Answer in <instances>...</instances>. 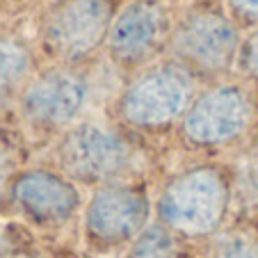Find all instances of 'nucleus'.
Returning a JSON list of instances; mask_svg holds the SVG:
<instances>
[{"instance_id":"obj_1","label":"nucleus","mask_w":258,"mask_h":258,"mask_svg":"<svg viewBox=\"0 0 258 258\" xmlns=\"http://www.w3.org/2000/svg\"><path fill=\"white\" fill-rule=\"evenodd\" d=\"M233 195L229 171L217 165H197L174 176L153 208L158 224L178 238H213L224 229Z\"/></svg>"},{"instance_id":"obj_2","label":"nucleus","mask_w":258,"mask_h":258,"mask_svg":"<svg viewBox=\"0 0 258 258\" xmlns=\"http://www.w3.org/2000/svg\"><path fill=\"white\" fill-rule=\"evenodd\" d=\"M55 160L76 185L103 187L126 183L140 165L135 142L101 119H83L59 135Z\"/></svg>"},{"instance_id":"obj_3","label":"nucleus","mask_w":258,"mask_h":258,"mask_svg":"<svg viewBox=\"0 0 258 258\" xmlns=\"http://www.w3.org/2000/svg\"><path fill=\"white\" fill-rule=\"evenodd\" d=\"M197 78L174 59L142 69L117 98V114L137 131H162L180 123L197 96Z\"/></svg>"},{"instance_id":"obj_4","label":"nucleus","mask_w":258,"mask_h":258,"mask_svg":"<svg viewBox=\"0 0 258 258\" xmlns=\"http://www.w3.org/2000/svg\"><path fill=\"white\" fill-rule=\"evenodd\" d=\"M242 41L238 23L229 12L199 5L174 23L169 53L195 78H215L235 67Z\"/></svg>"},{"instance_id":"obj_5","label":"nucleus","mask_w":258,"mask_h":258,"mask_svg":"<svg viewBox=\"0 0 258 258\" xmlns=\"http://www.w3.org/2000/svg\"><path fill=\"white\" fill-rule=\"evenodd\" d=\"M117 0H57L46 12L41 41L57 64L78 67L107 41Z\"/></svg>"},{"instance_id":"obj_6","label":"nucleus","mask_w":258,"mask_h":258,"mask_svg":"<svg viewBox=\"0 0 258 258\" xmlns=\"http://www.w3.org/2000/svg\"><path fill=\"white\" fill-rule=\"evenodd\" d=\"M92 85L85 71L69 64H55L32 76L19 96L23 119L37 131H69L89 105Z\"/></svg>"},{"instance_id":"obj_7","label":"nucleus","mask_w":258,"mask_h":258,"mask_svg":"<svg viewBox=\"0 0 258 258\" xmlns=\"http://www.w3.org/2000/svg\"><path fill=\"white\" fill-rule=\"evenodd\" d=\"M256 105L242 85L219 83L199 92L180 119V135L197 149L229 146L253 126Z\"/></svg>"},{"instance_id":"obj_8","label":"nucleus","mask_w":258,"mask_h":258,"mask_svg":"<svg viewBox=\"0 0 258 258\" xmlns=\"http://www.w3.org/2000/svg\"><path fill=\"white\" fill-rule=\"evenodd\" d=\"M151 199L135 183L96 187L85 204L83 229L96 247H121L140 238L151 224Z\"/></svg>"},{"instance_id":"obj_9","label":"nucleus","mask_w":258,"mask_h":258,"mask_svg":"<svg viewBox=\"0 0 258 258\" xmlns=\"http://www.w3.org/2000/svg\"><path fill=\"white\" fill-rule=\"evenodd\" d=\"M174 23L167 7L158 0H131L119 7L107 34L105 50L121 69L149 67L169 50Z\"/></svg>"},{"instance_id":"obj_10","label":"nucleus","mask_w":258,"mask_h":258,"mask_svg":"<svg viewBox=\"0 0 258 258\" xmlns=\"http://www.w3.org/2000/svg\"><path fill=\"white\" fill-rule=\"evenodd\" d=\"M10 197L25 219L39 226H59L80 210L83 195L62 171L28 169L14 176Z\"/></svg>"},{"instance_id":"obj_11","label":"nucleus","mask_w":258,"mask_h":258,"mask_svg":"<svg viewBox=\"0 0 258 258\" xmlns=\"http://www.w3.org/2000/svg\"><path fill=\"white\" fill-rule=\"evenodd\" d=\"M32 78V53L19 39H0V107L21 96Z\"/></svg>"},{"instance_id":"obj_12","label":"nucleus","mask_w":258,"mask_h":258,"mask_svg":"<svg viewBox=\"0 0 258 258\" xmlns=\"http://www.w3.org/2000/svg\"><path fill=\"white\" fill-rule=\"evenodd\" d=\"M208 258H258V229L249 224L219 229L210 238Z\"/></svg>"},{"instance_id":"obj_13","label":"nucleus","mask_w":258,"mask_h":258,"mask_svg":"<svg viewBox=\"0 0 258 258\" xmlns=\"http://www.w3.org/2000/svg\"><path fill=\"white\" fill-rule=\"evenodd\" d=\"M126 258H187L180 238L162 224H149L128 247Z\"/></svg>"},{"instance_id":"obj_14","label":"nucleus","mask_w":258,"mask_h":258,"mask_svg":"<svg viewBox=\"0 0 258 258\" xmlns=\"http://www.w3.org/2000/svg\"><path fill=\"white\" fill-rule=\"evenodd\" d=\"M238 67L242 69L244 76H249L251 80H256L258 83V28H253L251 34L242 41L240 57H238Z\"/></svg>"},{"instance_id":"obj_15","label":"nucleus","mask_w":258,"mask_h":258,"mask_svg":"<svg viewBox=\"0 0 258 258\" xmlns=\"http://www.w3.org/2000/svg\"><path fill=\"white\" fill-rule=\"evenodd\" d=\"M224 5L238 25L258 28V0H224Z\"/></svg>"},{"instance_id":"obj_16","label":"nucleus","mask_w":258,"mask_h":258,"mask_svg":"<svg viewBox=\"0 0 258 258\" xmlns=\"http://www.w3.org/2000/svg\"><path fill=\"white\" fill-rule=\"evenodd\" d=\"M14 167H16L14 153L7 146L0 144V195L5 190H10L12 180H14Z\"/></svg>"},{"instance_id":"obj_17","label":"nucleus","mask_w":258,"mask_h":258,"mask_svg":"<svg viewBox=\"0 0 258 258\" xmlns=\"http://www.w3.org/2000/svg\"><path fill=\"white\" fill-rule=\"evenodd\" d=\"M256 153H258V131H256Z\"/></svg>"}]
</instances>
